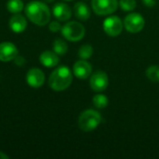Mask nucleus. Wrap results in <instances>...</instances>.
<instances>
[{
  "mask_svg": "<svg viewBox=\"0 0 159 159\" xmlns=\"http://www.w3.org/2000/svg\"><path fill=\"white\" fill-rule=\"evenodd\" d=\"M26 17L38 26L47 25L50 20V10L45 2L32 1L25 7Z\"/></svg>",
  "mask_w": 159,
  "mask_h": 159,
  "instance_id": "obj_1",
  "label": "nucleus"
},
{
  "mask_svg": "<svg viewBox=\"0 0 159 159\" xmlns=\"http://www.w3.org/2000/svg\"><path fill=\"white\" fill-rule=\"evenodd\" d=\"M73 82V75L67 66H60L49 75L48 85L55 91H62L70 87Z\"/></svg>",
  "mask_w": 159,
  "mask_h": 159,
  "instance_id": "obj_2",
  "label": "nucleus"
},
{
  "mask_svg": "<svg viewBox=\"0 0 159 159\" xmlns=\"http://www.w3.org/2000/svg\"><path fill=\"white\" fill-rule=\"evenodd\" d=\"M102 122V116L99 112L89 109L82 112L78 117V127L82 131L89 132L98 128Z\"/></svg>",
  "mask_w": 159,
  "mask_h": 159,
  "instance_id": "obj_3",
  "label": "nucleus"
},
{
  "mask_svg": "<svg viewBox=\"0 0 159 159\" xmlns=\"http://www.w3.org/2000/svg\"><path fill=\"white\" fill-rule=\"evenodd\" d=\"M61 34L71 42L80 41L85 36V27L77 21H69L61 27Z\"/></svg>",
  "mask_w": 159,
  "mask_h": 159,
  "instance_id": "obj_4",
  "label": "nucleus"
},
{
  "mask_svg": "<svg viewBox=\"0 0 159 159\" xmlns=\"http://www.w3.org/2000/svg\"><path fill=\"white\" fill-rule=\"evenodd\" d=\"M92 8L97 15L105 16L114 13L118 7L117 0H92Z\"/></svg>",
  "mask_w": 159,
  "mask_h": 159,
  "instance_id": "obj_5",
  "label": "nucleus"
},
{
  "mask_svg": "<svg viewBox=\"0 0 159 159\" xmlns=\"http://www.w3.org/2000/svg\"><path fill=\"white\" fill-rule=\"evenodd\" d=\"M145 25L143 17L139 13H130L124 20V26L131 34L140 33Z\"/></svg>",
  "mask_w": 159,
  "mask_h": 159,
  "instance_id": "obj_6",
  "label": "nucleus"
},
{
  "mask_svg": "<svg viewBox=\"0 0 159 159\" xmlns=\"http://www.w3.org/2000/svg\"><path fill=\"white\" fill-rule=\"evenodd\" d=\"M124 23L117 16H111L104 20L103 30L110 36H117L122 33Z\"/></svg>",
  "mask_w": 159,
  "mask_h": 159,
  "instance_id": "obj_7",
  "label": "nucleus"
},
{
  "mask_svg": "<svg viewBox=\"0 0 159 159\" xmlns=\"http://www.w3.org/2000/svg\"><path fill=\"white\" fill-rule=\"evenodd\" d=\"M109 84V79L108 75L105 72L103 71H97L92 74L89 79V85L90 88L96 91V92H102L105 90L108 87Z\"/></svg>",
  "mask_w": 159,
  "mask_h": 159,
  "instance_id": "obj_8",
  "label": "nucleus"
},
{
  "mask_svg": "<svg viewBox=\"0 0 159 159\" xmlns=\"http://www.w3.org/2000/svg\"><path fill=\"white\" fill-rule=\"evenodd\" d=\"M27 84L34 89L41 88L45 83V74L39 68H32L26 74Z\"/></svg>",
  "mask_w": 159,
  "mask_h": 159,
  "instance_id": "obj_9",
  "label": "nucleus"
},
{
  "mask_svg": "<svg viewBox=\"0 0 159 159\" xmlns=\"http://www.w3.org/2000/svg\"><path fill=\"white\" fill-rule=\"evenodd\" d=\"M19 54L17 47L11 42H3L0 44V61L7 62L14 61Z\"/></svg>",
  "mask_w": 159,
  "mask_h": 159,
  "instance_id": "obj_10",
  "label": "nucleus"
},
{
  "mask_svg": "<svg viewBox=\"0 0 159 159\" xmlns=\"http://www.w3.org/2000/svg\"><path fill=\"white\" fill-rule=\"evenodd\" d=\"M74 75L79 79H87L92 73V67L86 60L77 61L73 67Z\"/></svg>",
  "mask_w": 159,
  "mask_h": 159,
  "instance_id": "obj_11",
  "label": "nucleus"
},
{
  "mask_svg": "<svg viewBox=\"0 0 159 159\" xmlns=\"http://www.w3.org/2000/svg\"><path fill=\"white\" fill-rule=\"evenodd\" d=\"M52 11H53L54 17L61 21H66L72 17V9L65 3L61 2V3L55 4Z\"/></svg>",
  "mask_w": 159,
  "mask_h": 159,
  "instance_id": "obj_12",
  "label": "nucleus"
},
{
  "mask_svg": "<svg viewBox=\"0 0 159 159\" xmlns=\"http://www.w3.org/2000/svg\"><path fill=\"white\" fill-rule=\"evenodd\" d=\"M9 27L12 32L20 34L25 31L27 27V20L21 14H14L9 20Z\"/></svg>",
  "mask_w": 159,
  "mask_h": 159,
  "instance_id": "obj_13",
  "label": "nucleus"
},
{
  "mask_svg": "<svg viewBox=\"0 0 159 159\" xmlns=\"http://www.w3.org/2000/svg\"><path fill=\"white\" fill-rule=\"evenodd\" d=\"M39 61L42 65H44L48 68H51V67H55L59 64L60 58L56 52L51 51V50H46L40 54Z\"/></svg>",
  "mask_w": 159,
  "mask_h": 159,
  "instance_id": "obj_14",
  "label": "nucleus"
},
{
  "mask_svg": "<svg viewBox=\"0 0 159 159\" xmlns=\"http://www.w3.org/2000/svg\"><path fill=\"white\" fill-rule=\"evenodd\" d=\"M75 16L80 20H88L90 18V9L84 2H77L74 6Z\"/></svg>",
  "mask_w": 159,
  "mask_h": 159,
  "instance_id": "obj_15",
  "label": "nucleus"
},
{
  "mask_svg": "<svg viewBox=\"0 0 159 159\" xmlns=\"http://www.w3.org/2000/svg\"><path fill=\"white\" fill-rule=\"evenodd\" d=\"M7 8L12 14L20 13L23 10V2L21 0H8L7 3Z\"/></svg>",
  "mask_w": 159,
  "mask_h": 159,
  "instance_id": "obj_16",
  "label": "nucleus"
},
{
  "mask_svg": "<svg viewBox=\"0 0 159 159\" xmlns=\"http://www.w3.org/2000/svg\"><path fill=\"white\" fill-rule=\"evenodd\" d=\"M53 51L56 52L58 55H61V56L64 55L68 51L67 43L61 38H57L53 42Z\"/></svg>",
  "mask_w": 159,
  "mask_h": 159,
  "instance_id": "obj_17",
  "label": "nucleus"
},
{
  "mask_svg": "<svg viewBox=\"0 0 159 159\" xmlns=\"http://www.w3.org/2000/svg\"><path fill=\"white\" fill-rule=\"evenodd\" d=\"M93 55V48L91 45L86 44L80 47L79 50H78V56L80 59L82 60H88L89 58H91V56Z\"/></svg>",
  "mask_w": 159,
  "mask_h": 159,
  "instance_id": "obj_18",
  "label": "nucleus"
},
{
  "mask_svg": "<svg viewBox=\"0 0 159 159\" xmlns=\"http://www.w3.org/2000/svg\"><path fill=\"white\" fill-rule=\"evenodd\" d=\"M93 104L98 109H103L108 105V98L103 94H97L93 97Z\"/></svg>",
  "mask_w": 159,
  "mask_h": 159,
  "instance_id": "obj_19",
  "label": "nucleus"
},
{
  "mask_svg": "<svg viewBox=\"0 0 159 159\" xmlns=\"http://www.w3.org/2000/svg\"><path fill=\"white\" fill-rule=\"evenodd\" d=\"M145 75L147 78L152 82H159V66L153 65L147 68Z\"/></svg>",
  "mask_w": 159,
  "mask_h": 159,
  "instance_id": "obj_20",
  "label": "nucleus"
},
{
  "mask_svg": "<svg viewBox=\"0 0 159 159\" xmlns=\"http://www.w3.org/2000/svg\"><path fill=\"white\" fill-rule=\"evenodd\" d=\"M118 5L124 11L134 10L137 6L136 0H120L118 2Z\"/></svg>",
  "mask_w": 159,
  "mask_h": 159,
  "instance_id": "obj_21",
  "label": "nucleus"
},
{
  "mask_svg": "<svg viewBox=\"0 0 159 159\" xmlns=\"http://www.w3.org/2000/svg\"><path fill=\"white\" fill-rule=\"evenodd\" d=\"M48 29H49L51 32H53V33H57V32H59V31L61 30V25L60 24L59 21L54 20V21H51V22L49 23Z\"/></svg>",
  "mask_w": 159,
  "mask_h": 159,
  "instance_id": "obj_22",
  "label": "nucleus"
},
{
  "mask_svg": "<svg viewBox=\"0 0 159 159\" xmlns=\"http://www.w3.org/2000/svg\"><path fill=\"white\" fill-rule=\"evenodd\" d=\"M14 61H15V64L18 65V66H23V65L25 64V62H26L25 59H24L22 56L19 55V54H18L17 57L14 59Z\"/></svg>",
  "mask_w": 159,
  "mask_h": 159,
  "instance_id": "obj_23",
  "label": "nucleus"
},
{
  "mask_svg": "<svg viewBox=\"0 0 159 159\" xmlns=\"http://www.w3.org/2000/svg\"><path fill=\"white\" fill-rule=\"evenodd\" d=\"M143 4L146 6V7H152L156 5V2L157 0H143Z\"/></svg>",
  "mask_w": 159,
  "mask_h": 159,
  "instance_id": "obj_24",
  "label": "nucleus"
},
{
  "mask_svg": "<svg viewBox=\"0 0 159 159\" xmlns=\"http://www.w3.org/2000/svg\"><path fill=\"white\" fill-rule=\"evenodd\" d=\"M0 159H9V157L7 154H5L4 152L0 151Z\"/></svg>",
  "mask_w": 159,
  "mask_h": 159,
  "instance_id": "obj_25",
  "label": "nucleus"
},
{
  "mask_svg": "<svg viewBox=\"0 0 159 159\" xmlns=\"http://www.w3.org/2000/svg\"><path fill=\"white\" fill-rule=\"evenodd\" d=\"M43 2H45V3H52V2H54V0H43Z\"/></svg>",
  "mask_w": 159,
  "mask_h": 159,
  "instance_id": "obj_26",
  "label": "nucleus"
},
{
  "mask_svg": "<svg viewBox=\"0 0 159 159\" xmlns=\"http://www.w3.org/2000/svg\"><path fill=\"white\" fill-rule=\"evenodd\" d=\"M65 1H71V0H65Z\"/></svg>",
  "mask_w": 159,
  "mask_h": 159,
  "instance_id": "obj_27",
  "label": "nucleus"
}]
</instances>
